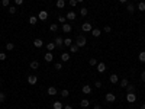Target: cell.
Masks as SVG:
<instances>
[{"mask_svg":"<svg viewBox=\"0 0 145 109\" xmlns=\"http://www.w3.org/2000/svg\"><path fill=\"white\" fill-rule=\"evenodd\" d=\"M74 44L77 45L78 48H81V47H84V45L87 44V39H86V36H84V35H78L77 38H75V42H74Z\"/></svg>","mask_w":145,"mask_h":109,"instance_id":"6da1fadb","label":"cell"},{"mask_svg":"<svg viewBox=\"0 0 145 109\" xmlns=\"http://www.w3.org/2000/svg\"><path fill=\"white\" fill-rule=\"evenodd\" d=\"M54 44H55V47H57V48H61V47L64 45V39H63L61 36H57V38H55V41H54Z\"/></svg>","mask_w":145,"mask_h":109,"instance_id":"7a4b0ae2","label":"cell"},{"mask_svg":"<svg viewBox=\"0 0 145 109\" xmlns=\"http://www.w3.org/2000/svg\"><path fill=\"white\" fill-rule=\"evenodd\" d=\"M38 19H39V20H47V19H48V13H47L45 10H41L39 15H38Z\"/></svg>","mask_w":145,"mask_h":109,"instance_id":"3957f363","label":"cell"},{"mask_svg":"<svg viewBox=\"0 0 145 109\" xmlns=\"http://www.w3.org/2000/svg\"><path fill=\"white\" fill-rule=\"evenodd\" d=\"M44 60H45L47 63H51V61L54 60V55H52V52H51V51H48V52L44 55Z\"/></svg>","mask_w":145,"mask_h":109,"instance_id":"277c9868","label":"cell"},{"mask_svg":"<svg viewBox=\"0 0 145 109\" xmlns=\"http://www.w3.org/2000/svg\"><path fill=\"white\" fill-rule=\"evenodd\" d=\"M126 100H128L129 103H133L135 100H136V96H135V93H128V95H126Z\"/></svg>","mask_w":145,"mask_h":109,"instance_id":"5b68a950","label":"cell"},{"mask_svg":"<svg viewBox=\"0 0 145 109\" xmlns=\"http://www.w3.org/2000/svg\"><path fill=\"white\" fill-rule=\"evenodd\" d=\"M36 81H38V77L33 76V74H31V76L28 77V83H29V85H36Z\"/></svg>","mask_w":145,"mask_h":109,"instance_id":"8992f818","label":"cell"},{"mask_svg":"<svg viewBox=\"0 0 145 109\" xmlns=\"http://www.w3.org/2000/svg\"><path fill=\"white\" fill-rule=\"evenodd\" d=\"M106 70V64L105 63H97V71L99 73H103Z\"/></svg>","mask_w":145,"mask_h":109,"instance_id":"52a82bcc","label":"cell"},{"mask_svg":"<svg viewBox=\"0 0 145 109\" xmlns=\"http://www.w3.org/2000/svg\"><path fill=\"white\" fill-rule=\"evenodd\" d=\"M81 92H83L84 95H90V93H91V87H90L89 85H84V86H83V90H81Z\"/></svg>","mask_w":145,"mask_h":109,"instance_id":"ba28073f","label":"cell"},{"mask_svg":"<svg viewBox=\"0 0 145 109\" xmlns=\"http://www.w3.org/2000/svg\"><path fill=\"white\" fill-rule=\"evenodd\" d=\"M71 29H73V26H71V25L70 23H64L63 25V32H71Z\"/></svg>","mask_w":145,"mask_h":109,"instance_id":"9c48e42d","label":"cell"},{"mask_svg":"<svg viewBox=\"0 0 145 109\" xmlns=\"http://www.w3.org/2000/svg\"><path fill=\"white\" fill-rule=\"evenodd\" d=\"M81 29L84 31V32H91V25L90 23H83V26H81Z\"/></svg>","mask_w":145,"mask_h":109,"instance_id":"30bf717a","label":"cell"},{"mask_svg":"<svg viewBox=\"0 0 145 109\" xmlns=\"http://www.w3.org/2000/svg\"><path fill=\"white\" fill-rule=\"evenodd\" d=\"M42 45H44V42H42V39L36 38L35 41H33V47H35V48H41Z\"/></svg>","mask_w":145,"mask_h":109,"instance_id":"8fae6325","label":"cell"},{"mask_svg":"<svg viewBox=\"0 0 145 109\" xmlns=\"http://www.w3.org/2000/svg\"><path fill=\"white\" fill-rule=\"evenodd\" d=\"M106 100H107V102H115L116 96H115L113 93H107V95H106Z\"/></svg>","mask_w":145,"mask_h":109,"instance_id":"7c38bea8","label":"cell"},{"mask_svg":"<svg viewBox=\"0 0 145 109\" xmlns=\"http://www.w3.org/2000/svg\"><path fill=\"white\" fill-rule=\"evenodd\" d=\"M109 80H110V83H113V85H116V83L119 81V77H118V74H112V76L109 77Z\"/></svg>","mask_w":145,"mask_h":109,"instance_id":"4fadbf2b","label":"cell"},{"mask_svg":"<svg viewBox=\"0 0 145 109\" xmlns=\"http://www.w3.org/2000/svg\"><path fill=\"white\" fill-rule=\"evenodd\" d=\"M58 93V90L54 87V86H51V87H48V95H51V96H54V95H57Z\"/></svg>","mask_w":145,"mask_h":109,"instance_id":"5bb4252c","label":"cell"},{"mask_svg":"<svg viewBox=\"0 0 145 109\" xmlns=\"http://www.w3.org/2000/svg\"><path fill=\"white\" fill-rule=\"evenodd\" d=\"M65 18H67V20H74V19H75V13L71 10V12H68V13H67Z\"/></svg>","mask_w":145,"mask_h":109,"instance_id":"9a60e30c","label":"cell"},{"mask_svg":"<svg viewBox=\"0 0 145 109\" xmlns=\"http://www.w3.org/2000/svg\"><path fill=\"white\" fill-rule=\"evenodd\" d=\"M31 69H32V70H38V69H39V61L33 60V61L31 63Z\"/></svg>","mask_w":145,"mask_h":109,"instance_id":"2e32d148","label":"cell"},{"mask_svg":"<svg viewBox=\"0 0 145 109\" xmlns=\"http://www.w3.org/2000/svg\"><path fill=\"white\" fill-rule=\"evenodd\" d=\"M100 33H102V31H100V29H97V28H94V29H91V35L94 36V38L100 36Z\"/></svg>","mask_w":145,"mask_h":109,"instance_id":"e0dca14e","label":"cell"},{"mask_svg":"<svg viewBox=\"0 0 145 109\" xmlns=\"http://www.w3.org/2000/svg\"><path fill=\"white\" fill-rule=\"evenodd\" d=\"M89 105H90V100H89V99H83L81 102H80V106H81V108H87Z\"/></svg>","mask_w":145,"mask_h":109,"instance_id":"ac0fdd59","label":"cell"},{"mask_svg":"<svg viewBox=\"0 0 145 109\" xmlns=\"http://www.w3.org/2000/svg\"><path fill=\"white\" fill-rule=\"evenodd\" d=\"M45 47H47V49H48V51H54V49H55V48H57V47H55V44H54V42H49V44H47V45H45Z\"/></svg>","mask_w":145,"mask_h":109,"instance_id":"d6986e66","label":"cell"},{"mask_svg":"<svg viewBox=\"0 0 145 109\" xmlns=\"http://www.w3.org/2000/svg\"><path fill=\"white\" fill-rule=\"evenodd\" d=\"M49 31H51V32H57V31H58V25H57V23H51V25H49Z\"/></svg>","mask_w":145,"mask_h":109,"instance_id":"ffe728a7","label":"cell"},{"mask_svg":"<svg viewBox=\"0 0 145 109\" xmlns=\"http://www.w3.org/2000/svg\"><path fill=\"white\" fill-rule=\"evenodd\" d=\"M126 10L129 12V13H133V12H135V6H133L132 3H129V4L126 6Z\"/></svg>","mask_w":145,"mask_h":109,"instance_id":"44dd1931","label":"cell"},{"mask_svg":"<svg viewBox=\"0 0 145 109\" xmlns=\"http://www.w3.org/2000/svg\"><path fill=\"white\" fill-rule=\"evenodd\" d=\"M61 60L63 61H68V60H70V54H68V52H63L61 54Z\"/></svg>","mask_w":145,"mask_h":109,"instance_id":"7402d4cb","label":"cell"},{"mask_svg":"<svg viewBox=\"0 0 145 109\" xmlns=\"http://www.w3.org/2000/svg\"><path fill=\"white\" fill-rule=\"evenodd\" d=\"M125 89L128 90V93H133V92H135V86H133V85H128Z\"/></svg>","mask_w":145,"mask_h":109,"instance_id":"603a6c76","label":"cell"},{"mask_svg":"<svg viewBox=\"0 0 145 109\" xmlns=\"http://www.w3.org/2000/svg\"><path fill=\"white\" fill-rule=\"evenodd\" d=\"M64 45L71 47V45H73V39H71V38H65V39H64Z\"/></svg>","mask_w":145,"mask_h":109,"instance_id":"cb8c5ba5","label":"cell"},{"mask_svg":"<svg viewBox=\"0 0 145 109\" xmlns=\"http://www.w3.org/2000/svg\"><path fill=\"white\" fill-rule=\"evenodd\" d=\"M52 108H54V109H63V103H61V102H58V100H57V102H54Z\"/></svg>","mask_w":145,"mask_h":109,"instance_id":"d4e9b609","label":"cell"},{"mask_svg":"<svg viewBox=\"0 0 145 109\" xmlns=\"http://www.w3.org/2000/svg\"><path fill=\"white\" fill-rule=\"evenodd\" d=\"M64 6H65V2H64V0H57V7H59V9H63Z\"/></svg>","mask_w":145,"mask_h":109,"instance_id":"484cf974","label":"cell"},{"mask_svg":"<svg viewBox=\"0 0 145 109\" xmlns=\"http://www.w3.org/2000/svg\"><path fill=\"white\" fill-rule=\"evenodd\" d=\"M70 51H71L73 54H75V52H77V51H78V47H77V45H75V44H73V45L70 47Z\"/></svg>","mask_w":145,"mask_h":109,"instance_id":"4316f807","label":"cell"},{"mask_svg":"<svg viewBox=\"0 0 145 109\" xmlns=\"http://www.w3.org/2000/svg\"><path fill=\"white\" fill-rule=\"evenodd\" d=\"M38 22V18H36V16H31V18H29V23L31 25H35Z\"/></svg>","mask_w":145,"mask_h":109,"instance_id":"83f0119b","label":"cell"},{"mask_svg":"<svg viewBox=\"0 0 145 109\" xmlns=\"http://www.w3.org/2000/svg\"><path fill=\"white\" fill-rule=\"evenodd\" d=\"M138 58H139V61H141V63H145V51L139 52V57H138Z\"/></svg>","mask_w":145,"mask_h":109,"instance_id":"f1b7e54d","label":"cell"},{"mask_svg":"<svg viewBox=\"0 0 145 109\" xmlns=\"http://www.w3.org/2000/svg\"><path fill=\"white\" fill-rule=\"evenodd\" d=\"M128 85H129V81H128V79H122V80H121V86H122V87H126Z\"/></svg>","mask_w":145,"mask_h":109,"instance_id":"f546056e","label":"cell"},{"mask_svg":"<svg viewBox=\"0 0 145 109\" xmlns=\"http://www.w3.org/2000/svg\"><path fill=\"white\" fill-rule=\"evenodd\" d=\"M6 48L9 49V51H13V49H15V44H12V42H7V44H6Z\"/></svg>","mask_w":145,"mask_h":109,"instance_id":"4dcf8cb0","label":"cell"},{"mask_svg":"<svg viewBox=\"0 0 145 109\" xmlns=\"http://www.w3.org/2000/svg\"><path fill=\"white\" fill-rule=\"evenodd\" d=\"M138 10H141V12L145 10V3H144V2H139V4H138Z\"/></svg>","mask_w":145,"mask_h":109,"instance_id":"1f68e13d","label":"cell"},{"mask_svg":"<svg viewBox=\"0 0 145 109\" xmlns=\"http://www.w3.org/2000/svg\"><path fill=\"white\" fill-rule=\"evenodd\" d=\"M87 13H89V10L86 9V7H81V9H80V15H81V16H86Z\"/></svg>","mask_w":145,"mask_h":109,"instance_id":"d6a6232c","label":"cell"},{"mask_svg":"<svg viewBox=\"0 0 145 109\" xmlns=\"http://www.w3.org/2000/svg\"><path fill=\"white\" fill-rule=\"evenodd\" d=\"M54 67H55V70H57V71L63 70V64H61V63H55V65H54Z\"/></svg>","mask_w":145,"mask_h":109,"instance_id":"836d02e7","label":"cell"},{"mask_svg":"<svg viewBox=\"0 0 145 109\" xmlns=\"http://www.w3.org/2000/svg\"><path fill=\"white\" fill-rule=\"evenodd\" d=\"M58 22H59V23H63V25H64V23L67 22V18H64V16H58Z\"/></svg>","mask_w":145,"mask_h":109,"instance_id":"e575fe53","label":"cell"},{"mask_svg":"<svg viewBox=\"0 0 145 109\" xmlns=\"http://www.w3.org/2000/svg\"><path fill=\"white\" fill-rule=\"evenodd\" d=\"M89 64H90V65H97V60H96V58H90Z\"/></svg>","mask_w":145,"mask_h":109,"instance_id":"d590c367","label":"cell"},{"mask_svg":"<svg viewBox=\"0 0 145 109\" xmlns=\"http://www.w3.org/2000/svg\"><path fill=\"white\" fill-rule=\"evenodd\" d=\"M68 95H70V92H68V90H65V89L61 90V96L63 97H68Z\"/></svg>","mask_w":145,"mask_h":109,"instance_id":"8d00e7d4","label":"cell"},{"mask_svg":"<svg viewBox=\"0 0 145 109\" xmlns=\"http://www.w3.org/2000/svg\"><path fill=\"white\" fill-rule=\"evenodd\" d=\"M4 100H6V95L3 92H0V102H4Z\"/></svg>","mask_w":145,"mask_h":109,"instance_id":"74e56055","label":"cell"},{"mask_svg":"<svg viewBox=\"0 0 145 109\" xmlns=\"http://www.w3.org/2000/svg\"><path fill=\"white\" fill-rule=\"evenodd\" d=\"M68 3H70V6H71V7H75V6H77V0H70Z\"/></svg>","mask_w":145,"mask_h":109,"instance_id":"f35d334b","label":"cell"},{"mask_svg":"<svg viewBox=\"0 0 145 109\" xmlns=\"http://www.w3.org/2000/svg\"><path fill=\"white\" fill-rule=\"evenodd\" d=\"M9 13H12V15L16 13V7H15V6H10V7H9Z\"/></svg>","mask_w":145,"mask_h":109,"instance_id":"ab89813d","label":"cell"},{"mask_svg":"<svg viewBox=\"0 0 145 109\" xmlns=\"http://www.w3.org/2000/svg\"><path fill=\"white\" fill-rule=\"evenodd\" d=\"M9 3H10L9 0H2V4H3L4 7H9Z\"/></svg>","mask_w":145,"mask_h":109,"instance_id":"60d3db41","label":"cell"},{"mask_svg":"<svg viewBox=\"0 0 145 109\" xmlns=\"http://www.w3.org/2000/svg\"><path fill=\"white\" fill-rule=\"evenodd\" d=\"M6 57H7V55H6L4 52H0V61H4V60H6Z\"/></svg>","mask_w":145,"mask_h":109,"instance_id":"b9f144b4","label":"cell"},{"mask_svg":"<svg viewBox=\"0 0 145 109\" xmlns=\"http://www.w3.org/2000/svg\"><path fill=\"white\" fill-rule=\"evenodd\" d=\"M15 4H18V6L23 4V0H15Z\"/></svg>","mask_w":145,"mask_h":109,"instance_id":"7bdbcfd3","label":"cell"},{"mask_svg":"<svg viewBox=\"0 0 145 109\" xmlns=\"http://www.w3.org/2000/svg\"><path fill=\"white\" fill-rule=\"evenodd\" d=\"M103 31H105V32H107V33H109V32H110V31H112V28H110V26H107V25H106V26H105V29H103Z\"/></svg>","mask_w":145,"mask_h":109,"instance_id":"ee69618b","label":"cell"},{"mask_svg":"<svg viewBox=\"0 0 145 109\" xmlns=\"http://www.w3.org/2000/svg\"><path fill=\"white\" fill-rule=\"evenodd\" d=\"M94 85H96V87L99 89V87H102V81H100V80H97V81L94 83Z\"/></svg>","mask_w":145,"mask_h":109,"instance_id":"f6af8a7d","label":"cell"},{"mask_svg":"<svg viewBox=\"0 0 145 109\" xmlns=\"http://www.w3.org/2000/svg\"><path fill=\"white\" fill-rule=\"evenodd\" d=\"M141 79H142V81L145 83V71H142V73H141Z\"/></svg>","mask_w":145,"mask_h":109,"instance_id":"bcb514c9","label":"cell"},{"mask_svg":"<svg viewBox=\"0 0 145 109\" xmlns=\"http://www.w3.org/2000/svg\"><path fill=\"white\" fill-rule=\"evenodd\" d=\"M93 109H102V106H100V105H97V103H96V105H94V108H93Z\"/></svg>","mask_w":145,"mask_h":109,"instance_id":"7dc6e473","label":"cell"},{"mask_svg":"<svg viewBox=\"0 0 145 109\" xmlns=\"http://www.w3.org/2000/svg\"><path fill=\"white\" fill-rule=\"evenodd\" d=\"M64 109H73V108H71L70 105H67V106H64Z\"/></svg>","mask_w":145,"mask_h":109,"instance_id":"c3c4849f","label":"cell"},{"mask_svg":"<svg viewBox=\"0 0 145 109\" xmlns=\"http://www.w3.org/2000/svg\"><path fill=\"white\" fill-rule=\"evenodd\" d=\"M141 109H145V103H142V105H141Z\"/></svg>","mask_w":145,"mask_h":109,"instance_id":"681fc988","label":"cell"},{"mask_svg":"<svg viewBox=\"0 0 145 109\" xmlns=\"http://www.w3.org/2000/svg\"><path fill=\"white\" fill-rule=\"evenodd\" d=\"M119 2H121V3H126V0H119Z\"/></svg>","mask_w":145,"mask_h":109,"instance_id":"f907efd6","label":"cell"},{"mask_svg":"<svg viewBox=\"0 0 145 109\" xmlns=\"http://www.w3.org/2000/svg\"><path fill=\"white\" fill-rule=\"evenodd\" d=\"M81 2H83V0H77V3H81Z\"/></svg>","mask_w":145,"mask_h":109,"instance_id":"816d5d0a","label":"cell"},{"mask_svg":"<svg viewBox=\"0 0 145 109\" xmlns=\"http://www.w3.org/2000/svg\"><path fill=\"white\" fill-rule=\"evenodd\" d=\"M0 86H2V79H0Z\"/></svg>","mask_w":145,"mask_h":109,"instance_id":"f5cc1de1","label":"cell"}]
</instances>
